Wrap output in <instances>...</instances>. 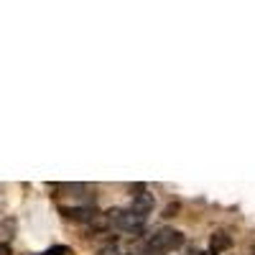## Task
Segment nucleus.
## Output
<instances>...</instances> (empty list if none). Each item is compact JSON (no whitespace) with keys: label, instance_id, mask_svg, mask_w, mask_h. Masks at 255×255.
<instances>
[{"label":"nucleus","instance_id":"10","mask_svg":"<svg viewBox=\"0 0 255 255\" xmlns=\"http://www.w3.org/2000/svg\"><path fill=\"white\" fill-rule=\"evenodd\" d=\"M250 255H255V243H253V248H250Z\"/></svg>","mask_w":255,"mask_h":255},{"label":"nucleus","instance_id":"9","mask_svg":"<svg viewBox=\"0 0 255 255\" xmlns=\"http://www.w3.org/2000/svg\"><path fill=\"white\" fill-rule=\"evenodd\" d=\"M189 255H204V253H202V250H191Z\"/></svg>","mask_w":255,"mask_h":255},{"label":"nucleus","instance_id":"8","mask_svg":"<svg viewBox=\"0 0 255 255\" xmlns=\"http://www.w3.org/2000/svg\"><path fill=\"white\" fill-rule=\"evenodd\" d=\"M0 255H10V245H5V243H0Z\"/></svg>","mask_w":255,"mask_h":255},{"label":"nucleus","instance_id":"5","mask_svg":"<svg viewBox=\"0 0 255 255\" xmlns=\"http://www.w3.org/2000/svg\"><path fill=\"white\" fill-rule=\"evenodd\" d=\"M230 248H232V238L222 230H217L215 235L209 238V255H225Z\"/></svg>","mask_w":255,"mask_h":255},{"label":"nucleus","instance_id":"3","mask_svg":"<svg viewBox=\"0 0 255 255\" xmlns=\"http://www.w3.org/2000/svg\"><path fill=\"white\" fill-rule=\"evenodd\" d=\"M130 197H133V202H130V212H135V215H140V217H148V215L153 212L156 199H153L151 191H145V189H143V184L130 186Z\"/></svg>","mask_w":255,"mask_h":255},{"label":"nucleus","instance_id":"1","mask_svg":"<svg viewBox=\"0 0 255 255\" xmlns=\"http://www.w3.org/2000/svg\"><path fill=\"white\" fill-rule=\"evenodd\" d=\"M181 245H184V235H181L179 230L161 227V230L153 232V235H148L143 240V253L140 255H163V253L179 250Z\"/></svg>","mask_w":255,"mask_h":255},{"label":"nucleus","instance_id":"6","mask_svg":"<svg viewBox=\"0 0 255 255\" xmlns=\"http://www.w3.org/2000/svg\"><path fill=\"white\" fill-rule=\"evenodd\" d=\"M38 255H69V248H64V245H59V248L44 250V253H38Z\"/></svg>","mask_w":255,"mask_h":255},{"label":"nucleus","instance_id":"2","mask_svg":"<svg viewBox=\"0 0 255 255\" xmlns=\"http://www.w3.org/2000/svg\"><path fill=\"white\" fill-rule=\"evenodd\" d=\"M105 217H108L110 227L120 232H130V235H140L145 227V217L135 215L130 209H110V212H105Z\"/></svg>","mask_w":255,"mask_h":255},{"label":"nucleus","instance_id":"7","mask_svg":"<svg viewBox=\"0 0 255 255\" xmlns=\"http://www.w3.org/2000/svg\"><path fill=\"white\" fill-rule=\"evenodd\" d=\"M179 209H181L179 204H168V207L163 209V217H176V215H179Z\"/></svg>","mask_w":255,"mask_h":255},{"label":"nucleus","instance_id":"4","mask_svg":"<svg viewBox=\"0 0 255 255\" xmlns=\"http://www.w3.org/2000/svg\"><path fill=\"white\" fill-rule=\"evenodd\" d=\"M61 215L67 217V220H72V222H84V225H90L100 212L95 209V207H90V204H84V207H61Z\"/></svg>","mask_w":255,"mask_h":255}]
</instances>
